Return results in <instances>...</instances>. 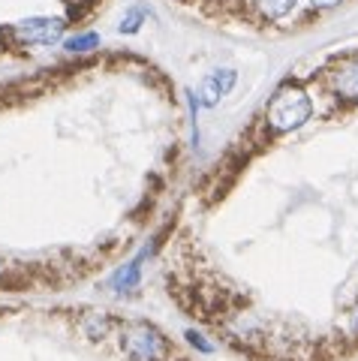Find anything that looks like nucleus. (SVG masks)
Returning a JSON list of instances; mask_svg holds the SVG:
<instances>
[{
    "mask_svg": "<svg viewBox=\"0 0 358 361\" xmlns=\"http://www.w3.org/2000/svg\"><path fill=\"white\" fill-rule=\"evenodd\" d=\"M118 346L127 361H169L172 343L154 322L132 319L118 325Z\"/></svg>",
    "mask_w": 358,
    "mask_h": 361,
    "instance_id": "f257e3e1",
    "label": "nucleus"
},
{
    "mask_svg": "<svg viewBox=\"0 0 358 361\" xmlns=\"http://www.w3.org/2000/svg\"><path fill=\"white\" fill-rule=\"evenodd\" d=\"M313 115V103L298 85H283L268 103V127L274 133H292L304 127Z\"/></svg>",
    "mask_w": 358,
    "mask_h": 361,
    "instance_id": "f03ea898",
    "label": "nucleus"
},
{
    "mask_svg": "<svg viewBox=\"0 0 358 361\" xmlns=\"http://www.w3.org/2000/svg\"><path fill=\"white\" fill-rule=\"evenodd\" d=\"M63 30H66L63 18H51V16H33L13 27L16 39L25 45H54L63 39Z\"/></svg>",
    "mask_w": 358,
    "mask_h": 361,
    "instance_id": "7ed1b4c3",
    "label": "nucleus"
},
{
    "mask_svg": "<svg viewBox=\"0 0 358 361\" xmlns=\"http://www.w3.org/2000/svg\"><path fill=\"white\" fill-rule=\"evenodd\" d=\"M235 82H238V73L235 70H214V73H208L205 75V82H202V99L199 103L208 106V109H214L223 97H229L232 94V87Z\"/></svg>",
    "mask_w": 358,
    "mask_h": 361,
    "instance_id": "20e7f679",
    "label": "nucleus"
},
{
    "mask_svg": "<svg viewBox=\"0 0 358 361\" xmlns=\"http://www.w3.org/2000/svg\"><path fill=\"white\" fill-rule=\"evenodd\" d=\"M328 82L334 87V94H340L346 99H358V54L343 58L334 70L328 73Z\"/></svg>",
    "mask_w": 358,
    "mask_h": 361,
    "instance_id": "39448f33",
    "label": "nucleus"
},
{
    "mask_svg": "<svg viewBox=\"0 0 358 361\" xmlns=\"http://www.w3.org/2000/svg\"><path fill=\"white\" fill-rule=\"evenodd\" d=\"M111 331H118V322L103 310H91L82 319V334L91 337V341H103V337H109Z\"/></svg>",
    "mask_w": 358,
    "mask_h": 361,
    "instance_id": "423d86ee",
    "label": "nucleus"
},
{
    "mask_svg": "<svg viewBox=\"0 0 358 361\" xmlns=\"http://www.w3.org/2000/svg\"><path fill=\"white\" fill-rule=\"evenodd\" d=\"M142 259H144V253H139L132 262H127L124 268L118 271L115 277H111V286H115L118 292H132L139 286V277H142Z\"/></svg>",
    "mask_w": 358,
    "mask_h": 361,
    "instance_id": "0eeeda50",
    "label": "nucleus"
},
{
    "mask_svg": "<svg viewBox=\"0 0 358 361\" xmlns=\"http://www.w3.org/2000/svg\"><path fill=\"white\" fill-rule=\"evenodd\" d=\"M253 6H256V13H259L262 18L280 21V18H286L289 13H295L298 0H253Z\"/></svg>",
    "mask_w": 358,
    "mask_h": 361,
    "instance_id": "6e6552de",
    "label": "nucleus"
},
{
    "mask_svg": "<svg viewBox=\"0 0 358 361\" xmlns=\"http://www.w3.org/2000/svg\"><path fill=\"white\" fill-rule=\"evenodd\" d=\"M97 45H99V33H78V37H73V39L63 42V49L73 51V54H82V51L97 49Z\"/></svg>",
    "mask_w": 358,
    "mask_h": 361,
    "instance_id": "1a4fd4ad",
    "label": "nucleus"
},
{
    "mask_svg": "<svg viewBox=\"0 0 358 361\" xmlns=\"http://www.w3.org/2000/svg\"><path fill=\"white\" fill-rule=\"evenodd\" d=\"M142 21H144V9H130V13L121 18V33H139V27H142Z\"/></svg>",
    "mask_w": 358,
    "mask_h": 361,
    "instance_id": "9d476101",
    "label": "nucleus"
},
{
    "mask_svg": "<svg viewBox=\"0 0 358 361\" xmlns=\"http://www.w3.org/2000/svg\"><path fill=\"white\" fill-rule=\"evenodd\" d=\"M187 341H190V343H193V346L199 349V353H214V346H211V343L205 341V337H202V334H199V331H193V329H190V331H187Z\"/></svg>",
    "mask_w": 358,
    "mask_h": 361,
    "instance_id": "9b49d317",
    "label": "nucleus"
},
{
    "mask_svg": "<svg viewBox=\"0 0 358 361\" xmlns=\"http://www.w3.org/2000/svg\"><path fill=\"white\" fill-rule=\"evenodd\" d=\"M310 4L316 6V9H331V6H338L340 0H310Z\"/></svg>",
    "mask_w": 358,
    "mask_h": 361,
    "instance_id": "f8f14e48",
    "label": "nucleus"
},
{
    "mask_svg": "<svg viewBox=\"0 0 358 361\" xmlns=\"http://www.w3.org/2000/svg\"><path fill=\"white\" fill-rule=\"evenodd\" d=\"M350 331L358 337V304H355V310L350 313Z\"/></svg>",
    "mask_w": 358,
    "mask_h": 361,
    "instance_id": "ddd939ff",
    "label": "nucleus"
}]
</instances>
